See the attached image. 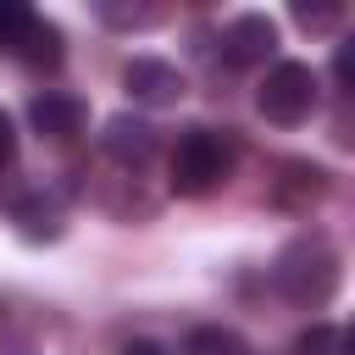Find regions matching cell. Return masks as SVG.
Masks as SVG:
<instances>
[{
  "mask_svg": "<svg viewBox=\"0 0 355 355\" xmlns=\"http://www.w3.org/2000/svg\"><path fill=\"white\" fill-rule=\"evenodd\" d=\"M349 72H355V55H349V44H338V55H333V78H338V89H349Z\"/></svg>",
  "mask_w": 355,
  "mask_h": 355,
  "instance_id": "cell-17",
  "label": "cell"
},
{
  "mask_svg": "<svg viewBox=\"0 0 355 355\" xmlns=\"http://www.w3.org/2000/svg\"><path fill=\"white\" fill-rule=\"evenodd\" d=\"M178 355H250V344H244V333H233L222 322H200V327L183 333V349Z\"/></svg>",
  "mask_w": 355,
  "mask_h": 355,
  "instance_id": "cell-10",
  "label": "cell"
},
{
  "mask_svg": "<svg viewBox=\"0 0 355 355\" xmlns=\"http://www.w3.org/2000/svg\"><path fill=\"white\" fill-rule=\"evenodd\" d=\"M272 50H277V22L266 11H244V17H233L222 28V55L233 67H261Z\"/></svg>",
  "mask_w": 355,
  "mask_h": 355,
  "instance_id": "cell-6",
  "label": "cell"
},
{
  "mask_svg": "<svg viewBox=\"0 0 355 355\" xmlns=\"http://www.w3.org/2000/svg\"><path fill=\"white\" fill-rule=\"evenodd\" d=\"M255 105H261L266 122L300 128V122H311V111L322 105V78H316L305 61H272L266 78H261V89H255Z\"/></svg>",
  "mask_w": 355,
  "mask_h": 355,
  "instance_id": "cell-3",
  "label": "cell"
},
{
  "mask_svg": "<svg viewBox=\"0 0 355 355\" xmlns=\"http://www.w3.org/2000/svg\"><path fill=\"white\" fill-rule=\"evenodd\" d=\"M294 355H355V338H349V327H338V322H311V327L294 338Z\"/></svg>",
  "mask_w": 355,
  "mask_h": 355,
  "instance_id": "cell-11",
  "label": "cell"
},
{
  "mask_svg": "<svg viewBox=\"0 0 355 355\" xmlns=\"http://www.w3.org/2000/svg\"><path fill=\"white\" fill-rule=\"evenodd\" d=\"M122 89L133 105H150V111H166L183 100V72L172 61H155V55H133L122 67Z\"/></svg>",
  "mask_w": 355,
  "mask_h": 355,
  "instance_id": "cell-4",
  "label": "cell"
},
{
  "mask_svg": "<svg viewBox=\"0 0 355 355\" xmlns=\"http://www.w3.org/2000/svg\"><path fill=\"white\" fill-rule=\"evenodd\" d=\"M33 17H39L33 6H22V0H0V50H6V55L22 44V33H28Z\"/></svg>",
  "mask_w": 355,
  "mask_h": 355,
  "instance_id": "cell-13",
  "label": "cell"
},
{
  "mask_svg": "<svg viewBox=\"0 0 355 355\" xmlns=\"http://www.w3.org/2000/svg\"><path fill=\"white\" fill-rule=\"evenodd\" d=\"M294 22H300L305 33H333V28L344 22V6H338V0H327V6H305V0H300V6H294Z\"/></svg>",
  "mask_w": 355,
  "mask_h": 355,
  "instance_id": "cell-14",
  "label": "cell"
},
{
  "mask_svg": "<svg viewBox=\"0 0 355 355\" xmlns=\"http://www.w3.org/2000/svg\"><path fill=\"white\" fill-rule=\"evenodd\" d=\"M94 17L105 28H150V22H161V6H116V0H100Z\"/></svg>",
  "mask_w": 355,
  "mask_h": 355,
  "instance_id": "cell-12",
  "label": "cell"
},
{
  "mask_svg": "<svg viewBox=\"0 0 355 355\" xmlns=\"http://www.w3.org/2000/svg\"><path fill=\"white\" fill-rule=\"evenodd\" d=\"M233 172V144L216 128H183L172 144V194L183 200H205L211 189H222Z\"/></svg>",
  "mask_w": 355,
  "mask_h": 355,
  "instance_id": "cell-2",
  "label": "cell"
},
{
  "mask_svg": "<svg viewBox=\"0 0 355 355\" xmlns=\"http://www.w3.org/2000/svg\"><path fill=\"white\" fill-rule=\"evenodd\" d=\"M155 144H161V139H155V128H150L144 116H128V111H122V116H111V122H105V133H100V150H105L116 166H128V172H139V166L155 155Z\"/></svg>",
  "mask_w": 355,
  "mask_h": 355,
  "instance_id": "cell-7",
  "label": "cell"
},
{
  "mask_svg": "<svg viewBox=\"0 0 355 355\" xmlns=\"http://www.w3.org/2000/svg\"><path fill=\"white\" fill-rule=\"evenodd\" d=\"M11 216H17V233L22 239H33V244H44V239H61V205L39 189V194H28V200H17L11 205Z\"/></svg>",
  "mask_w": 355,
  "mask_h": 355,
  "instance_id": "cell-8",
  "label": "cell"
},
{
  "mask_svg": "<svg viewBox=\"0 0 355 355\" xmlns=\"http://www.w3.org/2000/svg\"><path fill=\"white\" fill-rule=\"evenodd\" d=\"M272 288L300 305V311H322L333 294H338V250L322 239V233H300L277 250L272 261Z\"/></svg>",
  "mask_w": 355,
  "mask_h": 355,
  "instance_id": "cell-1",
  "label": "cell"
},
{
  "mask_svg": "<svg viewBox=\"0 0 355 355\" xmlns=\"http://www.w3.org/2000/svg\"><path fill=\"white\" fill-rule=\"evenodd\" d=\"M122 355H178L172 344H161V338H128L122 344Z\"/></svg>",
  "mask_w": 355,
  "mask_h": 355,
  "instance_id": "cell-15",
  "label": "cell"
},
{
  "mask_svg": "<svg viewBox=\"0 0 355 355\" xmlns=\"http://www.w3.org/2000/svg\"><path fill=\"white\" fill-rule=\"evenodd\" d=\"M22 67H61V55H67V39H61V28L55 22H44V17H33L28 22V33H22V44L11 50Z\"/></svg>",
  "mask_w": 355,
  "mask_h": 355,
  "instance_id": "cell-9",
  "label": "cell"
},
{
  "mask_svg": "<svg viewBox=\"0 0 355 355\" xmlns=\"http://www.w3.org/2000/svg\"><path fill=\"white\" fill-rule=\"evenodd\" d=\"M17 161V128H11V116L0 111V166H11Z\"/></svg>",
  "mask_w": 355,
  "mask_h": 355,
  "instance_id": "cell-16",
  "label": "cell"
},
{
  "mask_svg": "<svg viewBox=\"0 0 355 355\" xmlns=\"http://www.w3.org/2000/svg\"><path fill=\"white\" fill-rule=\"evenodd\" d=\"M83 122H89V105H83V94H72V89H44V94H33L28 100V128L39 133V139H78L83 133Z\"/></svg>",
  "mask_w": 355,
  "mask_h": 355,
  "instance_id": "cell-5",
  "label": "cell"
}]
</instances>
